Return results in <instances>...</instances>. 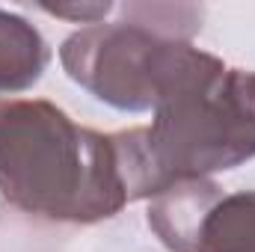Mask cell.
Returning <instances> with one entry per match:
<instances>
[{
  "label": "cell",
  "instance_id": "6da1fadb",
  "mask_svg": "<svg viewBox=\"0 0 255 252\" xmlns=\"http://www.w3.org/2000/svg\"><path fill=\"white\" fill-rule=\"evenodd\" d=\"M0 193L18 211L57 223H98L128 202L113 133L27 98H0Z\"/></svg>",
  "mask_w": 255,
  "mask_h": 252
},
{
  "label": "cell",
  "instance_id": "7a4b0ae2",
  "mask_svg": "<svg viewBox=\"0 0 255 252\" xmlns=\"http://www.w3.org/2000/svg\"><path fill=\"white\" fill-rule=\"evenodd\" d=\"M128 202L255 157V74L214 63L154 107L151 127L113 133Z\"/></svg>",
  "mask_w": 255,
  "mask_h": 252
},
{
  "label": "cell",
  "instance_id": "3957f363",
  "mask_svg": "<svg viewBox=\"0 0 255 252\" xmlns=\"http://www.w3.org/2000/svg\"><path fill=\"white\" fill-rule=\"evenodd\" d=\"M60 60L74 83L119 110H151L214 63L211 54L160 36L125 12L116 24L68 36Z\"/></svg>",
  "mask_w": 255,
  "mask_h": 252
},
{
  "label": "cell",
  "instance_id": "277c9868",
  "mask_svg": "<svg viewBox=\"0 0 255 252\" xmlns=\"http://www.w3.org/2000/svg\"><path fill=\"white\" fill-rule=\"evenodd\" d=\"M223 190L208 178L178 181L154 196L148 208V226L172 252H190L205 214L214 208Z\"/></svg>",
  "mask_w": 255,
  "mask_h": 252
},
{
  "label": "cell",
  "instance_id": "5b68a950",
  "mask_svg": "<svg viewBox=\"0 0 255 252\" xmlns=\"http://www.w3.org/2000/svg\"><path fill=\"white\" fill-rule=\"evenodd\" d=\"M48 60L51 51L39 30L18 15L0 12V92H21L33 86Z\"/></svg>",
  "mask_w": 255,
  "mask_h": 252
},
{
  "label": "cell",
  "instance_id": "8992f818",
  "mask_svg": "<svg viewBox=\"0 0 255 252\" xmlns=\"http://www.w3.org/2000/svg\"><path fill=\"white\" fill-rule=\"evenodd\" d=\"M190 252H255V193L220 196L205 214Z\"/></svg>",
  "mask_w": 255,
  "mask_h": 252
},
{
  "label": "cell",
  "instance_id": "52a82bcc",
  "mask_svg": "<svg viewBox=\"0 0 255 252\" xmlns=\"http://www.w3.org/2000/svg\"><path fill=\"white\" fill-rule=\"evenodd\" d=\"M45 9L54 12V15H63V18H80L86 24H95V18L110 12V3H95V6H45Z\"/></svg>",
  "mask_w": 255,
  "mask_h": 252
}]
</instances>
